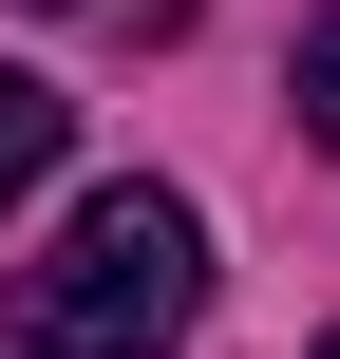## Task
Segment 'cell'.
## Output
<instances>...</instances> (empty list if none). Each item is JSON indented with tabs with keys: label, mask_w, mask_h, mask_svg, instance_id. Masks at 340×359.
<instances>
[{
	"label": "cell",
	"mask_w": 340,
	"mask_h": 359,
	"mask_svg": "<svg viewBox=\"0 0 340 359\" xmlns=\"http://www.w3.org/2000/svg\"><path fill=\"white\" fill-rule=\"evenodd\" d=\"M322 359H340V341H322Z\"/></svg>",
	"instance_id": "obj_4"
},
{
	"label": "cell",
	"mask_w": 340,
	"mask_h": 359,
	"mask_svg": "<svg viewBox=\"0 0 340 359\" xmlns=\"http://www.w3.org/2000/svg\"><path fill=\"white\" fill-rule=\"evenodd\" d=\"M57 151H76V114H57L38 76H0V208H38V189H57Z\"/></svg>",
	"instance_id": "obj_2"
},
{
	"label": "cell",
	"mask_w": 340,
	"mask_h": 359,
	"mask_svg": "<svg viewBox=\"0 0 340 359\" xmlns=\"http://www.w3.org/2000/svg\"><path fill=\"white\" fill-rule=\"evenodd\" d=\"M189 303H208V227H189V189H95L38 265H19V359H151L189 341Z\"/></svg>",
	"instance_id": "obj_1"
},
{
	"label": "cell",
	"mask_w": 340,
	"mask_h": 359,
	"mask_svg": "<svg viewBox=\"0 0 340 359\" xmlns=\"http://www.w3.org/2000/svg\"><path fill=\"white\" fill-rule=\"evenodd\" d=\"M284 95H303V133L340 151V19H303V57H284Z\"/></svg>",
	"instance_id": "obj_3"
}]
</instances>
